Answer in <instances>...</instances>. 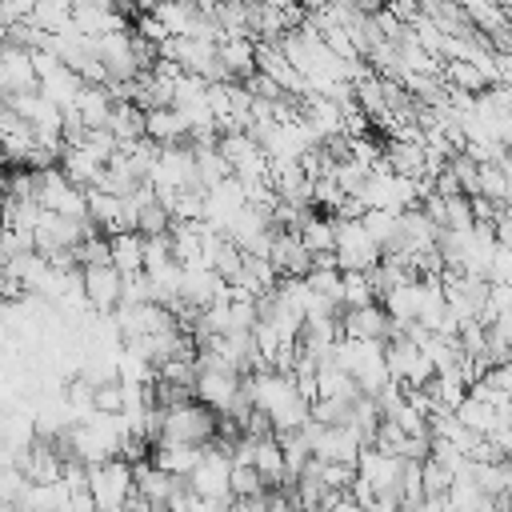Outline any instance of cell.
Listing matches in <instances>:
<instances>
[{"instance_id": "1", "label": "cell", "mask_w": 512, "mask_h": 512, "mask_svg": "<svg viewBox=\"0 0 512 512\" xmlns=\"http://www.w3.org/2000/svg\"><path fill=\"white\" fill-rule=\"evenodd\" d=\"M160 436L164 440H184V444H212V440H220V412L212 404H204L200 396H184V400L164 408Z\"/></svg>"}, {"instance_id": "2", "label": "cell", "mask_w": 512, "mask_h": 512, "mask_svg": "<svg viewBox=\"0 0 512 512\" xmlns=\"http://www.w3.org/2000/svg\"><path fill=\"white\" fill-rule=\"evenodd\" d=\"M88 492L96 508H128V496L136 492V472L124 456H108L88 464Z\"/></svg>"}, {"instance_id": "3", "label": "cell", "mask_w": 512, "mask_h": 512, "mask_svg": "<svg viewBox=\"0 0 512 512\" xmlns=\"http://www.w3.org/2000/svg\"><path fill=\"white\" fill-rule=\"evenodd\" d=\"M40 88V72L32 60V48L0 36V100H12L20 92Z\"/></svg>"}, {"instance_id": "4", "label": "cell", "mask_w": 512, "mask_h": 512, "mask_svg": "<svg viewBox=\"0 0 512 512\" xmlns=\"http://www.w3.org/2000/svg\"><path fill=\"white\" fill-rule=\"evenodd\" d=\"M84 296L92 312H116V304L124 300V272L104 260V264H84Z\"/></svg>"}, {"instance_id": "5", "label": "cell", "mask_w": 512, "mask_h": 512, "mask_svg": "<svg viewBox=\"0 0 512 512\" xmlns=\"http://www.w3.org/2000/svg\"><path fill=\"white\" fill-rule=\"evenodd\" d=\"M0 152L12 164H32V156H36V128L8 100L0 104Z\"/></svg>"}, {"instance_id": "6", "label": "cell", "mask_w": 512, "mask_h": 512, "mask_svg": "<svg viewBox=\"0 0 512 512\" xmlns=\"http://www.w3.org/2000/svg\"><path fill=\"white\" fill-rule=\"evenodd\" d=\"M340 332L344 336H356V340H388L392 336V316L380 300L372 304H360V308H344L340 312Z\"/></svg>"}, {"instance_id": "7", "label": "cell", "mask_w": 512, "mask_h": 512, "mask_svg": "<svg viewBox=\"0 0 512 512\" xmlns=\"http://www.w3.org/2000/svg\"><path fill=\"white\" fill-rule=\"evenodd\" d=\"M112 264L132 276V272H144V232L140 228H124V232H112Z\"/></svg>"}, {"instance_id": "8", "label": "cell", "mask_w": 512, "mask_h": 512, "mask_svg": "<svg viewBox=\"0 0 512 512\" xmlns=\"http://www.w3.org/2000/svg\"><path fill=\"white\" fill-rule=\"evenodd\" d=\"M148 140H156V144H180V140H188V120L180 116V108H152L148 112Z\"/></svg>"}, {"instance_id": "9", "label": "cell", "mask_w": 512, "mask_h": 512, "mask_svg": "<svg viewBox=\"0 0 512 512\" xmlns=\"http://www.w3.org/2000/svg\"><path fill=\"white\" fill-rule=\"evenodd\" d=\"M72 16H76L72 0H36V8H32V20H36L44 32H60V28H68Z\"/></svg>"}, {"instance_id": "10", "label": "cell", "mask_w": 512, "mask_h": 512, "mask_svg": "<svg viewBox=\"0 0 512 512\" xmlns=\"http://www.w3.org/2000/svg\"><path fill=\"white\" fill-rule=\"evenodd\" d=\"M4 8H8V16H12V20H32L36 0H4Z\"/></svg>"}]
</instances>
